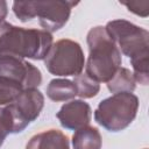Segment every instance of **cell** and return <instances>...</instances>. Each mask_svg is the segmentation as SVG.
Masks as SVG:
<instances>
[{
  "mask_svg": "<svg viewBox=\"0 0 149 149\" xmlns=\"http://www.w3.org/2000/svg\"><path fill=\"white\" fill-rule=\"evenodd\" d=\"M44 97L37 88H26L7 107L14 120V134L22 132L41 113Z\"/></svg>",
  "mask_w": 149,
  "mask_h": 149,
  "instance_id": "7",
  "label": "cell"
},
{
  "mask_svg": "<svg viewBox=\"0 0 149 149\" xmlns=\"http://www.w3.org/2000/svg\"><path fill=\"white\" fill-rule=\"evenodd\" d=\"M85 58L79 43L63 38L54 43L44 58L47 70L55 76H77L81 73Z\"/></svg>",
  "mask_w": 149,
  "mask_h": 149,
  "instance_id": "5",
  "label": "cell"
},
{
  "mask_svg": "<svg viewBox=\"0 0 149 149\" xmlns=\"http://www.w3.org/2000/svg\"><path fill=\"white\" fill-rule=\"evenodd\" d=\"M73 84H74V87L77 91V95H79L80 98H84V99L95 97L100 90L99 83L95 81L94 79H92L86 73H79V74L74 76Z\"/></svg>",
  "mask_w": 149,
  "mask_h": 149,
  "instance_id": "14",
  "label": "cell"
},
{
  "mask_svg": "<svg viewBox=\"0 0 149 149\" xmlns=\"http://www.w3.org/2000/svg\"><path fill=\"white\" fill-rule=\"evenodd\" d=\"M144 149H147V148H144Z\"/></svg>",
  "mask_w": 149,
  "mask_h": 149,
  "instance_id": "19",
  "label": "cell"
},
{
  "mask_svg": "<svg viewBox=\"0 0 149 149\" xmlns=\"http://www.w3.org/2000/svg\"><path fill=\"white\" fill-rule=\"evenodd\" d=\"M0 77L19 83L23 90L36 88L42 83L41 71L36 66L13 55H0Z\"/></svg>",
  "mask_w": 149,
  "mask_h": 149,
  "instance_id": "8",
  "label": "cell"
},
{
  "mask_svg": "<svg viewBox=\"0 0 149 149\" xmlns=\"http://www.w3.org/2000/svg\"><path fill=\"white\" fill-rule=\"evenodd\" d=\"M54 44L52 35L41 29H26L8 22L0 23V55L43 59Z\"/></svg>",
  "mask_w": 149,
  "mask_h": 149,
  "instance_id": "1",
  "label": "cell"
},
{
  "mask_svg": "<svg viewBox=\"0 0 149 149\" xmlns=\"http://www.w3.org/2000/svg\"><path fill=\"white\" fill-rule=\"evenodd\" d=\"M26 149H70L69 139L58 129H49L33 136Z\"/></svg>",
  "mask_w": 149,
  "mask_h": 149,
  "instance_id": "10",
  "label": "cell"
},
{
  "mask_svg": "<svg viewBox=\"0 0 149 149\" xmlns=\"http://www.w3.org/2000/svg\"><path fill=\"white\" fill-rule=\"evenodd\" d=\"M22 91L23 87L19 83L5 77H0V106L12 104Z\"/></svg>",
  "mask_w": 149,
  "mask_h": 149,
  "instance_id": "15",
  "label": "cell"
},
{
  "mask_svg": "<svg viewBox=\"0 0 149 149\" xmlns=\"http://www.w3.org/2000/svg\"><path fill=\"white\" fill-rule=\"evenodd\" d=\"M14 120L8 107H0V147L8 134H14Z\"/></svg>",
  "mask_w": 149,
  "mask_h": 149,
  "instance_id": "16",
  "label": "cell"
},
{
  "mask_svg": "<svg viewBox=\"0 0 149 149\" xmlns=\"http://www.w3.org/2000/svg\"><path fill=\"white\" fill-rule=\"evenodd\" d=\"M56 116L64 128L77 130L88 125L91 120V107L83 100H72L64 104Z\"/></svg>",
  "mask_w": 149,
  "mask_h": 149,
  "instance_id": "9",
  "label": "cell"
},
{
  "mask_svg": "<svg viewBox=\"0 0 149 149\" xmlns=\"http://www.w3.org/2000/svg\"><path fill=\"white\" fill-rule=\"evenodd\" d=\"M106 30L120 52L130 59L149 54V33L126 20H114L106 24Z\"/></svg>",
  "mask_w": 149,
  "mask_h": 149,
  "instance_id": "6",
  "label": "cell"
},
{
  "mask_svg": "<svg viewBox=\"0 0 149 149\" xmlns=\"http://www.w3.org/2000/svg\"><path fill=\"white\" fill-rule=\"evenodd\" d=\"M76 5L77 2L70 1H15L13 10L22 22L37 16L41 27L52 33L68 22L71 8Z\"/></svg>",
  "mask_w": 149,
  "mask_h": 149,
  "instance_id": "3",
  "label": "cell"
},
{
  "mask_svg": "<svg viewBox=\"0 0 149 149\" xmlns=\"http://www.w3.org/2000/svg\"><path fill=\"white\" fill-rule=\"evenodd\" d=\"M135 83L136 81L134 79L133 72H130L126 68H120L113 76V78L107 81V87L113 94L122 92L132 93L135 90Z\"/></svg>",
  "mask_w": 149,
  "mask_h": 149,
  "instance_id": "13",
  "label": "cell"
},
{
  "mask_svg": "<svg viewBox=\"0 0 149 149\" xmlns=\"http://www.w3.org/2000/svg\"><path fill=\"white\" fill-rule=\"evenodd\" d=\"M47 95L52 101H66L77 95L73 81L69 79H52L47 87Z\"/></svg>",
  "mask_w": 149,
  "mask_h": 149,
  "instance_id": "12",
  "label": "cell"
},
{
  "mask_svg": "<svg viewBox=\"0 0 149 149\" xmlns=\"http://www.w3.org/2000/svg\"><path fill=\"white\" fill-rule=\"evenodd\" d=\"M125 5L129 12L135 13L136 15L147 17L149 14V1H130V2H120Z\"/></svg>",
  "mask_w": 149,
  "mask_h": 149,
  "instance_id": "17",
  "label": "cell"
},
{
  "mask_svg": "<svg viewBox=\"0 0 149 149\" xmlns=\"http://www.w3.org/2000/svg\"><path fill=\"white\" fill-rule=\"evenodd\" d=\"M6 15H7V2L0 1V23L3 22Z\"/></svg>",
  "mask_w": 149,
  "mask_h": 149,
  "instance_id": "18",
  "label": "cell"
},
{
  "mask_svg": "<svg viewBox=\"0 0 149 149\" xmlns=\"http://www.w3.org/2000/svg\"><path fill=\"white\" fill-rule=\"evenodd\" d=\"M88 58L86 74L95 81H109L121 68V52L105 27L92 28L87 34Z\"/></svg>",
  "mask_w": 149,
  "mask_h": 149,
  "instance_id": "2",
  "label": "cell"
},
{
  "mask_svg": "<svg viewBox=\"0 0 149 149\" xmlns=\"http://www.w3.org/2000/svg\"><path fill=\"white\" fill-rule=\"evenodd\" d=\"M139 99L130 92L115 93L100 101L94 120L109 132H119L128 127L136 116Z\"/></svg>",
  "mask_w": 149,
  "mask_h": 149,
  "instance_id": "4",
  "label": "cell"
},
{
  "mask_svg": "<svg viewBox=\"0 0 149 149\" xmlns=\"http://www.w3.org/2000/svg\"><path fill=\"white\" fill-rule=\"evenodd\" d=\"M101 144L99 130L88 125L77 129L72 136L73 149H101Z\"/></svg>",
  "mask_w": 149,
  "mask_h": 149,
  "instance_id": "11",
  "label": "cell"
}]
</instances>
